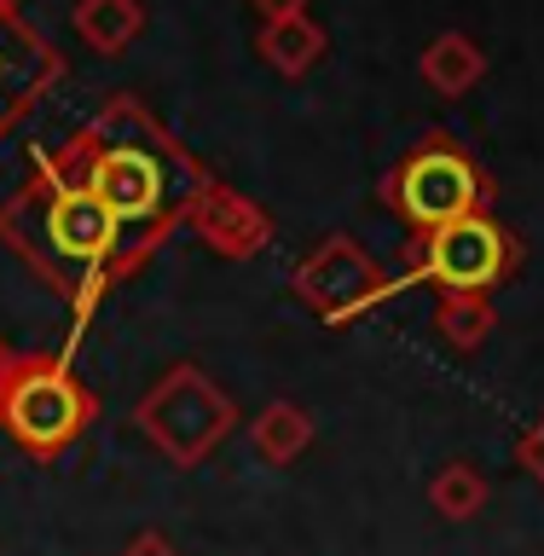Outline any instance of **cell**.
Wrapping results in <instances>:
<instances>
[{
  "mask_svg": "<svg viewBox=\"0 0 544 556\" xmlns=\"http://www.w3.org/2000/svg\"><path fill=\"white\" fill-rule=\"evenodd\" d=\"M498 232L481 220H452L429 250V273L446 278V285H481V278L498 273Z\"/></svg>",
  "mask_w": 544,
  "mask_h": 556,
  "instance_id": "obj_4",
  "label": "cell"
},
{
  "mask_svg": "<svg viewBox=\"0 0 544 556\" xmlns=\"http://www.w3.org/2000/svg\"><path fill=\"white\" fill-rule=\"evenodd\" d=\"M93 198L111 208V220H146L163 203V168L146 151H111L93 168Z\"/></svg>",
  "mask_w": 544,
  "mask_h": 556,
  "instance_id": "obj_3",
  "label": "cell"
},
{
  "mask_svg": "<svg viewBox=\"0 0 544 556\" xmlns=\"http://www.w3.org/2000/svg\"><path fill=\"white\" fill-rule=\"evenodd\" d=\"M469 198H476V174H469L458 156L429 151V156H417V163L406 168V208H412V220L452 226L469 208Z\"/></svg>",
  "mask_w": 544,
  "mask_h": 556,
  "instance_id": "obj_1",
  "label": "cell"
},
{
  "mask_svg": "<svg viewBox=\"0 0 544 556\" xmlns=\"http://www.w3.org/2000/svg\"><path fill=\"white\" fill-rule=\"evenodd\" d=\"M76 417H81V406L59 377H35L12 394V429L24 434L29 446H59L64 434L76 429Z\"/></svg>",
  "mask_w": 544,
  "mask_h": 556,
  "instance_id": "obj_5",
  "label": "cell"
},
{
  "mask_svg": "<svg viewBox=\"0 0 544 556\" xmlns=\"http://www.w3.org/2000/svg\"><path fill=\"white\" fill-rule=\"evenodd\" d=\"M128 556H163V545H156V539H146V545H139V551H128Z\"/></svg>",
  "mask_w": 544,
  "mask_h": 556,
  "instance_id": "obj_7",
  "label": "cell"
},
{
  "mask_svg": "<svg viewBox=\"0 0 544 556\" xmlns=\"http://www.w3.org/2000/svg\"><path fill=\"white\" fill-rule=\"evenodd\" d=\"M17 64H24V52L12 47V35L0 29V111L12 104V93H17Z\"/></svg>",
  "mask_w": 544,
  "mask_h": 556,
  "instance_id": "obj_6",
  "label": "cell"
},
{
  "mask_svg": "<svg viewBox=\"0 0 544 556\" xmlns=\"http://www.w3.org/2000/svg\"><path fill=\"white\" fill-rule=\"evenodd\" d=\"M111 232H116V220L93 191H64L47 215V243L64 267H93L111 250Z\"/></svg>",
  "mask_w": 544,
  "mask_h": 556,
  "instance_id": "obj_2",
  "label": "cell"
}]
</instances>
